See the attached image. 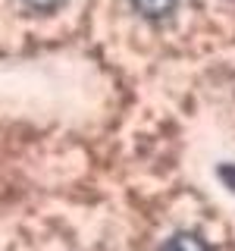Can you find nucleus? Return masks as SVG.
<instances>
[{"mask_svg":"<svg viewBox=\"0 0 235 251\" xmlns=\"http://www.w3.org/2000/svg\"><path fill=\"white\" fill-rule=\"evenodd\" d=\"M28 6H35V10H53V6H60L63 0H25Z\"/></svg>","mask_w":235,"mask_h":251,"instance_id":"7ed1b4c3","label":"nucleus"},{"mask_svg":"<svg viewBox=\"0 0 235 251\" xmlns=\"http://www.w3.org/2000/svg\"><path fill=\"white\" fill-rule=\"evenodd\" d=\"M132 10L141 13L144 19H166V16L179 6V0H129Z\"/></svg>","mask_w":235,"mask_h":251,"instance_id":"f257e3e1","label":"nucleus"},{"mask_svg":"<svg viewBox=\"0 0 235 251\" xmlns=\"http://www.w3.org/2000/svg\"><path fill=\"white\" fill-rule=\"evenodd\" d=\"M160 251H210V245L194 232H176L160 245Z\"/></svg>","mask_w":235,"mask_h":251,"instance_id":"f03ea898","label":"nucleus"}]
</instances>
